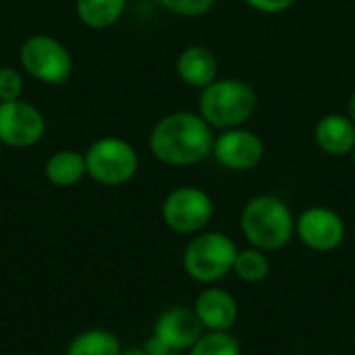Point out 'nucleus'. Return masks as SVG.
Instances as JSON below:
<instances>
[{
    "mask_svg": "<svg viewBox=\"0 0 355 355\" xmlns=\"http://www.w3.org/2000/svg\"><path fill=\"white\" fill-rule=\"evenodd\" d=\"M214 129L200 112L177 110L164 114L150 131L152 156L166 166H196L212 156Z\"/></svg>",
    "mask_w": 355,
    "mask_h": 355,
    "instance_id": "f257e3e1",
    "label": "nucleus"
},
{
    "mask_svg": "<svg viewBox=\"0 0 355 355\" xmlns=\"http://www.w3.org/2000/svg\"><path fill=\"white\" fill-rule=\"evenodd\" d=\"M258 110L256 87L237 77H218L200 89L198 112L216 131L245 127Z\"/></svg>",
    "mask_w": 355,
    "mask_h": 355,
    "instance_id": "f03ea898",
    "label": "nucleus"
},
{
    "mask_svg": "<svg viewBox=\"0 0 355 355\" xmlns=\"http://www.w3.org/2000/svg\"><path fill=\"white\" fill-rule=\"evenodd\" d=\"M239 227L245 241L262 252H279L295 235V216L285 200L272 193H260L245 202Z\"/></svg>",
    "mask_w": 355,
    "mask_h": 355,
    "instance_id": "7ed1b4c3",
    "label": "nucleus"
},
{
    "mask_svg": "<svg viewBox=\"0 0 355 355\" xmlns=\"http://www.w3.org/2000/svg\"><path fill=\"white\" fill-rule=\"evenodd\" d=\"M237 243L220 231H202L183 250V268L189 279L214 285L233 272Z\"/></svg>",
    "mask_w": 355,
    "mask_h": 355,
    "instance_id": "20e7f679",
    "label": "nucleus"
},
{
    "mask_svg": "<svg viewBox=\"0 0 355 355\" xmlns=\"http://www.w3.org/2000/svg\"><path fill=\"white\" fill-rule=\"evenodd\" d=\"M87 177L106 187L129 183L139 171L137 150L123 137H100L85 150Z\"/></svg>",
    "mask_w": 355,
    "mask_h": 355,
    "instance_id": "39448f33",
    "label": "nucleus"
},
{
    "mask_svg": "<svg viewBox=\"0 0 355 355\" xmlns=\"http://www.w3.org/2000/svg\"><path fill=\"white\" fill-rule=\"evenodd\" d=\"M19 60L33 79L48 85H62L73 73V56L67 46L46 33L27 37L19 50Z\"/></svg>",
    "mask_w": 355,
    "mask_h": 355,
    "instance_id": "423d86ee",
    "label": "nucleus"
},
{
    "mask_svg": "<svg viewBox=\"0 0 355 355\" xmlns=\"http://www.w3.org/2000/svg\"><path fill=\"white\" fill-rule=\"evenodd\" d=\"M214 216V202L208 191L193 185L173 189L162 202L164 225L179 235L202 233Z\"/></svg>",
    "mask_w": 355,
    "mask_h": 355,
    "instance_id": "0eeeda50",
    "label": "nucleus"
},
{
    "mask_svg": "<svg viewBox=\"0 0 355 355\" xmlns=\"http://www.w3.org/2000/svg\"><path fill=\"white\" fill-rule=\"evenodd\" d=\"M266 146L262 137L245 127L220 131L214 137L212 156L214 160L233 173H248L262 164Z\"/></svg>",
    "mask_w": 355,
    "mask_h": 355,
    "instance_id": "6e6552de",
    "label": "nucleus"
},
{
    "mask_svg": "<svg viewBox=\"0 0 355 355\" xmlns=\"http://www.w3.org/2000/svg\"><path fill=\"white\" fill-rule=\"evenodd\" d=\"M295 235L312 252H335L343 245L347 227L339 212L329 206H312L295 218Z\"/></svg>",
    "mask_w": 355,
    "mask_h": 355,
    "instance_id": "1a4fd4ad",
    "label": "nucleus"
},
{
    "mask_svg": "<svg viewBox=\"0 0 355 355\" xmlns=\"http://www.w3.org/2000/svg\"><path fill=\"white\" fill-rule=\"evenodd\" d=\"M46 119L40 108L25 100L0 102V144L8 148H31L42 141Z\"/></svg>",
    "mask_w": 355,
    "mask_h": 355,
    "instance_id": "9d476101",
    "label": "nucleus"
},
{
    "mask_svg": "<svg viewBox=\"0 0 355 355\" xmlns=\"http://www.w3.org/2000/svg\"><path fill=\"white\" fill-rule=\"evenodd\" d=\"M206 333L193 306H171L154 324V335L164 341L173 352H189L198 339Z\"/></svg>",
    "mask_w": 355,
    "mask_h": 355,
    "instance_id": "9b49d317",
    "label": "nucleus"
},
{
    "mask_svg": "<svg viewBox=\"0 0 355 355\" xmlns=\"http://www.w3.org/2000/svg\"><path fill=\"white\" fill-rule=\"evenodd\" d=\"M198 318L202 320L206 331L212 333H231L239 320V304L233 293L220 287L204 289L193 304Z\"/></svg>",
    "mask_w": 355,
    "mask_h": 355,
    "instance_id": "f8f14e48",
    "label": "nucleus"
},
{
    "mask_svg": "<svg viewBox=\"0 0 355 355\" xmlns=\"http://www.w3.org/2000/svg\"><path fill=\"white\" fill-rule=\"evenodd\" d=\"M175 71L185 85L193 89H204L218 79V58L208 46L191 44L179 52Z\"/></svg>",
    "mask_w": 355,
    "mask_h": 355,
    "instance_id": "ddd939ff",
    "label": "nucleus"
},
{
    "mask_svg": "<svg viewBox=\"0 0 355 355\" xmlns=\"http://www.w3.org/2000/svg\"><path fill=\"white\" fill-rule=\"evenodd\" d=\"M314 141L327 156H352L355 148V125L347 114L329 112L314 127Z\"/></svg>",
    "mask_w": 355,
    "mask_h": 355,
    "instance_id": "4468645a",
    "label": "nucleus"
},
{
    "mask_svg": "<svg viewBox=\"0 0 355 355\" xmlns=\"http://www.w3.org/2000/svg\"><path fill=\"white\" fill-rule=\"evenodd\" d=\"M85 175V156L75 150H58L46 162V179L54 187H73Z\"/></svg>",
    "mask_w": 355,
    "mask_h": 355,
    "instance_id": "2eb2a0df",
    "label": "nucleus"
},
{
    "mask_svg": "<svg viewBox=\"0 0 355 355\" xmlns=\"http://www.w3.org/2000/svg\"><path fill=\"white\" fill-rule=\"evenodd\" d=\"M129 0H75L77 19L89 29H108L119 23Z\"/></svg>",
    "mask_w": 355,
    "mask_h": 355,
    "instance_id": "dca6fc26",
    "label": "nucleus"
},
{
    "mask_svg": "<svg viewBox=\"0 0 355 355\" xmlns=\"http://www.w3.org/2000/svg\"><path fill=\"white\" fill-rule=\"evenodd\" d=\"M123 347L116 335H112L110 331H102V329H92V331H83L81 335H77L67 355H121Z\"/></svg>",
    "mask_w": 355,
    "mask_h": 355,
    "instance_id": "f3484780",
    "label": "nucleus"
},
{
    "mask_svg": "<svg viewBox=\"0 0 355 355\" xmlns=\"http://www.w3.org/2000/svg\"><path fill=\"white\" fill-rule=\"evenodd\" d=\"M233 272L245 283H260L270 275V260H268L266 252L250 245L248 250L237 252Z\"/></svg>",
    "mask_w": 355,
    "mask_h": 355,
    "instance_id": "a211bd4d",
    "label": "nucleus"
},
{
    "mask_svg": "<svg viewBox=\"0 0 355 355\" xmlns=\"http://www.w3.org/2000/svg\"><path fill=\"white\" fill-rule=\"evenodd\" d=\"M189 355H241V343L231 333L206 331L189 349Z\"/></svg>",
    "mask_w": 355,
    "mask_h": 355,
    "instance_id": "6ab92c4d",
    "label": "nucleus"
},
{
    "mask_svg": "<svg viewBox=\"0 0 355 355\" xmlns=\"http://www.w3.org/2000/svg\"><path fill=\"white\" fill-rule=\"evenodd\" d=\"M156 4H160L164 10L177 15V17H187V19H198L208 15L216 0H154Z\"/></svg>",
    "mask_w": 355,
    "mask_h": 355,
    "instance_id": "aec40b11",
    "label": "nucleus"
},
{
    "mask_svg": "<svg viewBox=\"0 0 355 355\" xmlns=\"http://www.w3.org/2000/svg\"><path fill=\"white\" fill-rule=\"evenodd\" d=\"M23 94V77L12 67H0V102L19 100Z\"/></svg>",
    "mask_w": 355,
    "mask_h": 355,
    "instance_id": "412c9836",
    "label": "nucleus"
},
{
    "mask_svg": "<svg viewBox=\"0 0 355 355\" xmlns=\"http://www.w3.org/2000/svg\"><path fill=\"white\" fill-rule=\"evenodd\" d=\"M243 2L262 15H281L297 4V0H243Z\"/></svg>",
    "mask_w": 355,
    "mask_h": 355,
    "instance_id": "4be33fe9",
    "label": "nucleus"
},
{
    "mask_svg": "<svg viewBox=\"0 0 355 355\" xmlns=\"http://www.w3.org/2000/svg\"><path fill=\"white\" fill-rule=\"evenodd\" d=\"M144 349H146V354L148 355H166L168 352H173V349H171L164 341H160L156 335H152V337L146 341Z\"/></svg>",
    "mask_w": 355,
    "mask_h": 355,
    "instance_id": "5701e85b",
    "label": "nucleus"
},
{
    "mask_svg": "<svg viewBox=\"0 0 355 355\" xmlns=\"http://www.w3.org/2000/svg\"><path fill=\"white\" fill-rule=\"evenodd\" d=\"M349 119H352V123L355 125V92L349 96V102H347V112H345Z\"/></svg>",
    "mask_w": 355,
    "mask_h": 355,
    "instance_id": "b1692460",
    "label": "nucleus"
},
{
    "mask_svg": "<svg viewBox=\"0 0 355 355\" xmlns=\"http://www.w3.org/2000/svg\"><path fill=\"white\" fill-rule=\"evenodd\" d=\"M121 355H148L144 347H129V349H123Z\"/></svg>",
    "mask_w": 355,
    "mask_h": 355,
    "instance_id": "393cba45",
    "label": "nucleus"
},
{
    "mask_svg": "<svg viewBox=\"0 0 355 355\" xmlns=\"http://www.w3.org/2000/svg\"><path fill=\"white\" fill-rule=\"evenodd\" d=\"M166 355H183V354H181V352H168Z\"/></svg>",
    "mask_w": 355,
    "mask_h": 355,
    "instance_id": "a878e982",
    "label": "nucleus"
},
{
    "mask_svg": "<svg viewBox=\"0 0 355 355\" xmlns=\"http://www.w3.org/2000/svg\"><path fill=\"white\" fill-rule=\"evenodd\" d=\"M352 158H354V164H355V148H354V152H352Z\"/></svg>",
    "mask_w": 355,
    "mask_h": 355,
    "instance_id": "bb28decb",
    "label": "nucleus"
},
{
    "mask_svg": "<svg viewBox=\"0 0 355 355\" xmlns=\"http://www.w3.org/2000/svg\"><path fill=\"white\" fill-rule=\"evenodd\" d=\"M0 152H2V144H0Z\"/></svg>",
    "mask_w": 355,
    "mask_h": 355,
    "instance_id": "cd10ccee",
    "label": "nucleus"
}]
</instances>
